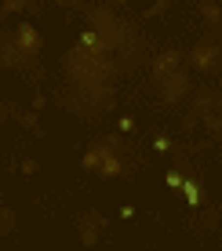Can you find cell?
<instances>
[{"mask_svg":"<svg viewBox=\"0 0 222 251\" xmlns=\"http://www.w3.org/2000/svg\"><path fill=\"white\" fill-rule=\"evenodd\" d=\"M84 168H88V171H99V175H121V160H117L109 150H102V146L84 157Z\"/></svg>","mask_w":222,"mask_h":251,"instance_id":"1","label":"cell"},{"mask_svg":"<svg viewBox=\"0 0 222 251\" xmlns=\"http://www.w3.org/2000/svg\"><path fill=\"white\" fill-rule=\"evenodd\" d=\"M19 48L25 51V55H33V51L40 48V33L33 29L29 22H22V25H19Z\"/></svg>","mask_w":222,"mask_h":251,"instance_id":"2","label":"cell"},{"mask_svg":"<svg viewBox=\"0 0 222 251\" xmlns=\"http://www.w3.org/2000/svg\"><path fill=\"white\" fill-rule=\"evenodd\" d=\"M215 62V48H200L197 51V66H211Z\"/></svg>","mask_w":222,"mask_h":251,"instance_id":"3","label":"cell"},{"mask_svg":"<svg viewBox=\"0 0 222 251\" xmlns=\"http://www.w3.org/2000/svg\"><path fill=\"white\" fill-rule=\"evenodd\" d=\"M182 193H186V201H190V204H197V201H200V189L193 186V182H182Z\"/></svg>","mask_w":222,"mask_h":251,"instance_id":"4","label":"cell"},{"mask_svg":"<svg viewBox=\"0 0 222 251\" xmlns=\"http://www.w3.org/2000/svg\"><path fill=\"white\" fill-rule=\"evenodd\" d=\"M186 182V178L182 175H178V171H168V186H172V189H178V186H182Z\"/></svg>","mask_w":222,"mask_h":251,"instance_id":"5","label":"cell"}]
</instances>
